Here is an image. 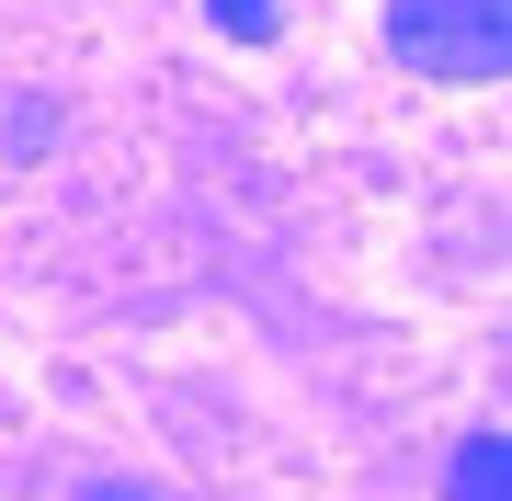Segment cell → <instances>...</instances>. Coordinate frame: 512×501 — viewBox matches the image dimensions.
<instances>
[{
  "label": "cell",
  "instance_id": "6da1fadb",
  "mask_svg": "<svg viewBox=\"0 0 512 501\" xmlns=\"http://www.w3.org/2000/svg\"><path fill=\"white\" fill-rule=\"evenodd\" d=\"M387 57L421 80H501L512 0H387Z\"/></svg>",
  "mask_w": 512,
  "mask_h": 501
},
{
  "label": "cell",
  "instance_id": "7a4b0ae2",
  "mask_svg": "<svg viewBox=\"0 0 512 501\" xmlns=\"http://www.w3.org/2000/svg\"><path fill=\"white\" fill-rule=\"evenodd\" d=\"M444 501H512V445H501V433H467V445H456Z\"/></svg>",
  "mask_w": 512,
  "mask_h": 501
},
{
  "label": "cell",
  "instance_id": "3957f363",
  "mask_svg": "<svg viewBox=\"0 0 512 501\" xmlns=\"http://www.w3.org/2000/svg\"><path fill=\"white\" fill-rule=\"evenodd\" d=\"M205 12H217L239 46H262V35H274V0H205Z\"/></svg>",
  "mask_w": 512,
  "mask_h": 501
},
{
  "label": "cell",
  "instance_id": "277c9868",
  "mask_svg": "<svg viewBox=\"0 0 512 501\" xmlns=\"http://www.w3.org/2000/svg\"><path fill=\"white\" fill-rule=\"evenodd\" d=\"M92 501H148V490H92Z\"/></svg>",
  "mask_w": 512,
  "mask_h": 501
}]
</instances>
